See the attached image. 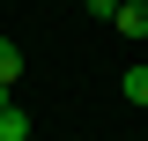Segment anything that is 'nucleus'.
I'll return each mask as SVG.
<instances>
[{
	"mask_svg": "<svg viewBox=\"0 0 148 141\" xmlns=\"http://www.w3.org/2000/svg\"><path fill=\"white\" fill-rule=\"evenodd\" d=\"M111 30L126 37V45H148V0H119L111 8Z\"/></svg>",
	"mask_w": 148,
	"mask_h": 141,
	"instance_id": "1",
	"label": "nucleus"
},
{
	"mask_svg": "<svg viewBox=\"0 0 148 141\" xmlns=\"http://www.w3.org/2000/svg\"><path fill=\"white\" fill-rule=\"evenodd\" d=\"M15 74H22V45H15V37H0V82L15 89Z\"/></svg>",
	"mask_w": 148,
	"mask_h": 141,
	"instance_id": "4",
	"label": "nucleus"
},
{
	"mask_svg": "<svg viewBox=\"0 0 148 141\" xmlns=\"http://www.w3.org/2000/svg\"><path fill=\"white\" fill-rule=\"evenodd\" d=\"M0 141H30V111H22V104L0 111Z\"/></svg>",
	"mask_w": 148,
	"mask_h": 141,
	"instance_id": "2",
	"label": "nucleus"
},
{
	"mask_svg": "<svg viewBox=\"0 0 148 141\" xmlns=\"http://www.w3.org/2000/svg\"><path fill=\"white\" fill-rule=\"evenodd\" d=\"M82 8H89V15H104V22H111V8H119V0H82Z\"/></svg>",
	"mask_w": 148,
	"mask_h": 141,
	"instance_id": "5",
	"label": "nucleus"
},
{
	"mask_svg": "<svg viewBox=\"0 0 148 141\" xmlns=\"http://www.w3.org/2000/svg\"><path fill=\"white\" fill-rule=\"evenodd\" d=\"M8 104H15V89H8V82H0V111H8Z\"/></svg>",
	"mask_w": 148,
	"mask_h": 141,
	"instance_id": "6",
	"label": "nucleus"
},
{
	"mask_svg": "<svg viewBox=\"0 0 148 141\" xmlns=\"http://www.w3.org/2000/svg\"><path fill=\"white\" fill-rule=\"evenodd\" d=\"M119 89H126V104H148V59H133V67H126V82H119Z\"/></svg>",
	"mask_w": 148,
	"mask_h": 141,
	"instance_id": "3",
	"label": "nucleus"
},
{
	"mask_svg": "<svg viewBox=\"0 0 148 141\" xmlns=\"http://www.w3.org/2000/svg\"><path fill=\"white\" fill-rule=\"evenodd\" d=\"M141 59H148V45H141Z\"/></svg>",
	"mask_w": 148,
	"mask_h": 141,
	"instance_id": "7",
	"label": "nucleus"
}]
</instances>
